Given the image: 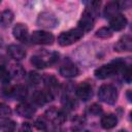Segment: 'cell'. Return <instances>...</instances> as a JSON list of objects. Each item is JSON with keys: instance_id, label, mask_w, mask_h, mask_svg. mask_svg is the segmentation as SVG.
Masks as SVG:
<instances>
[{"instance_id": "6da1fadb", "label": "cell", "mask_w": 132, "mask_h": 132, "mask_svg": "<svg viewBox=\"0 0 132 132\" xmlns=\"http://www.w3.org/2000/svg\"><path fill=\"white\" fill-rule=\"evenodd\" d=\"M127 65L125 64L124 61L122 60H116L112 61L109 64L106 65H102L99 68H97L94 72L95 77L98 79H105L107 77H110L111 75L119 73V72H123V70L125 69Z\"/></svg>"}, {"instance_id": "7a4b0ae2", "label": "cell", "mask_w": 132, "mask_h": 132, "mask_svg": "<svg viewBox=\"0 0 132 132\" xmlns=\"http://www.w3.org/2000/svg\"><path fill=\"white\" fill-rule=\"evenodd\" d=\"M59 59V54L56 52L42 51L31 57V63L37 68H44L54 64Z\"/></svg>"}, {"instance_id": "3957f363", "label": "cell", "mask_w": 132, "mask_h": 132, "mask_svg": "<svg viewBox=\"0 0 132 132\" xmlns=\"http://www.w3.org/2000/svg\"><path fill=\"white\" fill-rule=\"evenodd\" d=\"M82 36H84V32L79 28L70 29L68 31L62 32L58 36V43L61 46H67L78 41Z\"/></svg>"}, {"instance_id": "277c9868", "label": "cell", "mask_w": 132, "mask_h": 132, "mask_svg": "<svg viewBox=\"0 0 132 132\" xmlns=\"http://www.w3.org/2000/svg\"><path fill=\"white\" fill-rule=\"evenodd\" d=\"M98 97L106 104H114L118 100V91L112 85H102L99 88Z\"/></svg>"}, {"instance_id": "5b68a950", "label": "cell", "mask_w": 132, "mask_h": 132, "mask_svg": "<svg viewBox=\"0 0 132 132\" xmlns=\"http://www.w3.org/2000/svg\"><path fill=\"white\" fill-rule=\"evenodd\" d=\"M36 23H37L38 26H40L42 28L52 29V28H55L58 25V19L56 18V15L53 12L43 11V12L39 13Z\"/></svg>"}, {"instance_id": "8992f818", "label": "cell", "mask_w": 132, "mask_h": 132, "mask_svg": "<svg viewBox=\"0 0 132 132\" xmlns=\"http://www.w3.org/2000/svg\"><path fill=\"white\" fill-rule=\"evenodd\" d=\"M44 116L50 122H52L55 125H62L66 121V113L62 109L57 108L55 106L46 109Z\"/></svg>"}, {"instance_id": "52a82bcc", "label": "cell", "mask_w": 132, "mask_h": 132, "mask_svg": "<svg viewBox=\"0 0 132 132\" xmlns=\"http://www.w3.org/2000/svg\"><path fill=\"white\" fill-rule=\"evenodd\" d=\"M94 23H95V19H94V14L91 10H89L88 8L85 9V11L81 14V18L78 21V27L82 32H88L91 31L94 27Z\"/></svg>"}, {"instance_id": "ba28073f", "label": "cell", "mask_w": 132, "mask_h": 132, "mask_svg": "<svg viewBox=\"0 0 132 132\" xmlns=\"http://www.w3.org/2000/svg\"><path fill=\"white\" fill-rule=\"evenodd\" d=\"M31 41L35 44H52L54 42V35L47 31H34L31 34Z\"/></svg>"}, {"instance_id": "9c48e42d", "label": "cell", "mask_w": 132, "mask_h": 132, "mask_svg": "<svg viewBox=\"0 0 132 132\" xmlns=\"http://www.w3.org/2000/svg\"><path fill=\"white\" fill-rule=\"evenodd\" d=\"M54 98V95L51 91L48 90H40V91H36L33 93L32 95V101L34 103H36L37 105H43L46 102L52 101Z\"/></svg>"}, {"instance_id": "30bf717a", "label": "cell", "mask_w": 132, "mask_h": 132, "mask_svg": "<svg viewBox=\"0 0 132 132\" xmlns=\"http://www.w3.org/2000/svg\"><path fill=\"white\" fill-rule=\"evenodd\" d=\"M75 93H76V96L84 100V101H88L92 95H93V91H92V87L90 84L88 82H81L77 86L76 90H75Z\"/></svg>"}, {"instance_id": "8fae6325", "label": "cell", "mask_w": 132, "mask_h": 132, "mask_svg": "<svg viewBox=\"0 0 132 132\" xmlns=\"http://www.w3.org/2000/svg\"><path fill=\"white\" fill-rule=\"evenodd\" d=\"M12 34H13L14 38L18 39L19 41L26 42L28 40V36H29L28 28L24 24H21V23L16 24L12 29Z\"/></svg>"}, {"instance_id": "7c38bea8", "label": "cell", "mask_w": 132, "mask_h": 132, "mask_svg": "<svg viewBox=\"0 0 132 132\" xmlns=\"http://www.w3.org/2000/svg\"><path fill=\"white\" fill-rule=\"evenodd\" d=\"M15 111L20 117H24V118H32L35 113V108L26 102H22L19 103L15 107Z\"/></svg>"}, {"instance_id": "4fadbf2b", "label": "cell", "mask_w": 132, "mask_h": 132, "mask_svg": "<svg viewBox=\"0 0 132 132\" xmlns=\"http://www.w3.org/2000/svg\"><path fill=\"white\" fill-rule=\"evenodd\" d=\"M117 52H130L132 50V38L130 35H124L114 44Z\"/></svg>"}, {"instance_id": "5bb4252c", "label": "cell", "mask_w": 132, "mask_h": 132, "mask_svg": "<svg viewBox=\"0 0 132 132\" xmlns=\"http://www.w3.org/2000/svg\"><path fill=\"white\" fill-rule=\"evenodd\" d=\"M126 25H127V19L121 13L109 19V26L111 30L121 31L126 27Z\"/></svg>"}, {"instance_id": "9a60e30c", "label": "cell", "mask_w": 132, "mask_h": 132, "mask_svg": "<svg viewBox=\"0 0 132 132\" xmlns=\"http://www.w3.org/2000/svg\"><path fill=\"white\" fill-rule=\"evenodd\" d=\"M7 53L16 61H21L26 57V51L19 44H9L7 47Z\"/></svg>"}, {"instance_id": "2e32d148", "label": "cell", "mask_w": 132, "mask_h": 132, "mask_svg": "<svg viewBox=\"0 0 132 132\" xmlns=\"http://www.w3.org/2000/svg\"><path fill=\"white\" fill-rule=\"evenodd\" d=\"M59 73H60L62 76H64V77L70 78V77L77 76L78 73H79V70H78V68H77L74 64H72V63H67V64H64V65H62V66L60 67Z\"/></svg>"}, {"instance_id": "e0dca14e", "label": "cell", "mask_w": 132, "mask_h": 132, "mask_svg": "<svg viewBox=\"0 0 132 132\" xmlns=\"http://www.w3.org/2000/svg\"><path fill=\"white\" fill-rule=\"evenodd\" d=\"M120 10H121V5L119 2H116V1H109L105 7H104V10H103V14L106 19H111L112 16L117 15L120 13Z\"/></svg>"}, {"instance_id": "ac0fdd59", "label": "cell", "mask_w": 132, "mask_h": 132, "mask_svg": "<svg viewBox=\"0 0 132 132\" xmlns=\"http://www.w3.org/2000/svg\"><path fill=\"white\" fill-rule=\"evenodd\" d=\"M118 123V119L114 114L112 113H107V114H104L101 120H100V125L103 129H111L113 127H116Z\"/></svg>"}, {"instance_id": "d6986e66", "label": "cell", "mask_w": 132, "mask_h": 132, "mask_svg": "<svg viewBox=\"0 0 132 132\" xmlns=\"http://www.w3.org/2000/svg\"><path fill=\"white\" fill-rule=\"evenodd\" d=\"M27 88L25 86H22V85H18V86H14L12 87V94H11V97L18 99V100H22V99H25L26 96H27Z\"/></svg>"}, {"instance_id": "ffe728a7", "label": "cell", "mask_w": 132, "mask_h": 132, "mask_svg": "<svg viewBox=\"0 0 132 132\" xmlns=\"http://www.w3.org/2000/svg\"><path fill=\"white\" fill-rule=\"evenodd\" d=\"M9 74H10V77H12L14 79H21L25 75V69L20 64H13L10 67Z\"/></svg>"}, {"instance_id": "44dd1931", "label": "cell", "mask_w": 132, "mask_h": 132, "mask_svg": "<svg viewBox=\"0 0 132 132\" xmlns=\"http://www.w3.org/2000/svg\"><path fill=\"white\" fill-rule=\"evenodd\" d=\"M42 80H43V84L45 85V87L47 88L46 90L51 91L52 93H53V90H55L58 87V85H59L58 79L55 76H53V75H48V74L44 75L42 77Z\"/></svg>"}, {"instance_id": "7402d4cb", "label": "cell", "mask_w": 132, "mask_h": 132, "mask_svg": "<svg viewBox=\"0 0 132 132\" xmlns=\"http://www.w3.org/2000/svg\"><path fill=\"white\" fill-rule=\"evenodd\" d=\"M13 12L9 9H5L4 11H2V13L0 14V23L2 26L6 27L9 26L11 24V22L13 21Z\"/></svg>"}, {"instance_id": "603a6c76", "label": "cell", "mask_w": 132, "mask_h": 132, "mask_svg": "<svg viewBox=\"0 0 132 132\" xmlns=\"http://www.w3.org/2000/svg\"><path fill=\"white\" fill-rule=\"evenodd\" d=\"M0 127L3 130V132H14L16 126H15V122H13L12 120L5 119L1 122Z\"/></svg>"}, {"instance_id": "cb8c5ba5", "label": "cell", "mask_w": 132, "mask_h": 132, "mask_svg": "<svg viewBox=\"0 0 132 132\" xmlns=\"http://www.w3.org/2000/svg\"><path fill=\"white\" fill-rule=\"evenodd\" d=\"M95 35L96 37H99V38H109L112 36V30L107 27H102L99 30H97Z\"/></svg>"}, {"instance_id": "d4e9b609", "label": "cell", "mask_w": 132, "mask_h": 132, "mask_svg": "<svg viewBox=\"0 0 132 132\" xmlns=\"http://www.w3.org/2000/svg\"><path fill=\"white\" fill-rule=\"evenodd\" d=\"M10 80V74L9 71L2 65H0V82H2L3 85L8 84Z\"/></svg>"}, {"instance_id": "484cf974", "label": "cell", "mask_w": 132, "mask_h": 132, "mask_svg": "<svg viewBox=\"0 0 132 132\" xmlns=\"http://www.w3.org/2000/svg\"><path fill=\"white\" fill-rule=\"evenodd\" d=\"M28 80H29L32 85L36 86V85H38V84L42 80V77L39 75V73H37V72H35V71H31V72L29 73V75H28Z\"/></svg>"}, {"instance_id": "4316f807", "label": "cell", "mask_w": 132, "mask_h": 132, "mask_svg": "<svg viewBox=\"0 0 132 132\" xmlns=\"http://www.w3.org/2000/svg\"><path fill=\"white\" fill-rule=\"evenodd\" d=\"M89 111L94 116H98L102 112V107L97 103H93L91 106H89Z\"/></svg>"}, {"instance_id": "83f0119b", "label": "cell", "mask_w": 132, "mask_h": 132, "mask_svg": "<svg viewBox=\"0 0 132 132\" xmlns=\"http://www.w3.org/2000/svg\"><path fill=\"white\" fill-rule=\"evenodd\" d=\"M34 125L38 130H46V128H47V124H46V122L43 118H38L35 121Z\"/></svg>"}, {"instance_id": "f1b7e54d", "label": "cell", "mask_w": 132, "mask_h": 132, "mask_svg": "<svg viewBox=\"0 0 132 132\" xmlns=\"http://www.w3.org/2000/svg\"><path fill=\"white\" fill-rule=\"evenodd\" d=\"M11 113V109L8 105L0 103V117H7Z\"/></svg>"}, {"instance_id": "f546056e", "label": "cell", "mask_w": 132, "mask_h": 132, "mask_svg": "<svg viewBox=\"0 0 132 132\" xmlns=\"http://www.w3.org/2000/svg\"><path fill=\"white\" fill-rule=\"evenodd\" d=\"M123 76H124V79L128 82V84H130L131 82V77H132V71H131V68L129 67V66H126L125 67V69L123 70Z\"/></svg>"}, {"instance_id": "4dcf8cb0", "label": "cell", "mask_w": 132, "mask_h": 132, "mask_svg": "<svg viewBox=\"0 0 132 132\" xmlns=\"http://www.w3.org/2000/svg\"><path fill=\"white\" fill-rule=\"evenodd\" d=\"M19 132H32V128L28 123H23L19 129Z\"/></svg>"}, {"instance_id": "1f68e13d", "label": "cell", "mask_w": 132, "mask_h": 132, "mask_svg": "<svg viewBox=\"0 0 132 132\" xmlns=\"http://www.w3.org/2000/svg\"><path fill=\"white\" fill-rule=\"evenodd\" d=\"M73 132H90V131H88V130H84V129H76V130H74Z\"/></svg>"}, {"instance_id": "d6a6232c", "label": "cell", "mask_w": 132, "mask_h": 132, "mask_svg": "<svg viewBox=\"0 0 132 132\" xmlns=\"http://www.w3.org/2000/svg\"><path fill=\"white\" fill-rule=\"evenodd\" d=\"M119 132H126V131H124V130H121V131H119Z\"/></svg>"}]
</instances>
